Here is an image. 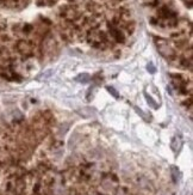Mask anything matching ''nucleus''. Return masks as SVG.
<instances>
[{"mask_svg":"<svg viewBox=\"0 0 193 195\" xmlns=\"http://www.w3.org/2000/svg\"><path fill=\"white\" fill-rule=\"evenodd\" d=\"M107 90H109V91H110V94H112L115 97H118V94H117V91L115 90L113 87H110V86H109V87H107Z\"/></svg>","mask_w":193,"mask_h":195,"instance_id":"7ed1b4c3","label":"nucleus"},{"mask_svg":"<svg viewBox=\"0 0 193 195\" xmlns=\"http://www.w3.org/2000/svg\"><path fill=\"white\" fill-rule=\"evenodd\" d=\"M75 80H78L80 83H88L91 80V77H90V74H87V73H81V74H79L75 78Z\"/></svg>","mask_w":193,"mask_h":195,"instance_id":"f257e3e1","label":"nucleus"},{"mask_svg":"<svg viewBox=\"0 0 193 195\" xmlns=\"http://www.w3.org/2000/svg\"><path fill=\"white\" fill-rule=\"evenodd\" d=\"M147 68H148V71H149V72H150V73H155V71H156L153 64H149V65L147 66Z\"/></svg>","mask_w":193,"mask_h":195,"instance_id":"f03ea898","label":"nucleus"},{"mask_svg":"<svg viewBox=\"0 0 193 195\" xmlns=\"http://www.w3.org/2000/svg\"><path fill=\"white\" fill-rule=\"evenodd\" d=\"M146 97H147V99H148V103H150V104H151V105H153V107H154V108H157V105H156V104H155V103H154V101H153V98H150V97H149V96H148V95H146Z\"/></svg>","mask_w":193,"mask_h":195,"instance_id":"20e7f679","label":"nucleus"}]
</instances>
